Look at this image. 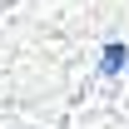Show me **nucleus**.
Returning <instances> with one entry per match:
<instances>
[{"label":"nucleus","instance_id":"f257e3e1","mask_svg":"<svg viewBox=\"0 0 129 129\" xmlns=\"http://www.w3.org/2000/svg\"><path fill=\"white\" fill-rule=\"evenodd\" d=\"M124 70H129V45L109 40V45L99 50V75H104V80H114V75H124Z\"/></svg>","mask_w":129,"mask_h":129}]
</instances>
